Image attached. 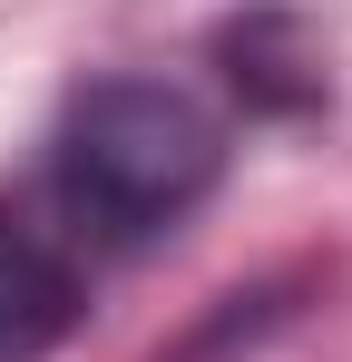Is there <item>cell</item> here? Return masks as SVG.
<instances>
[{"label": "cell", "mask_w": 352, "mask_h": 362, "mask_svg": "<svg viewBox=\"0 0 352 362\" xmlns=\"http://www.w3.org/2000/svg\"><path fill=\"white\" fill-rule=\"evenodd\" d=\"M225 177V118L176 78H88L49 137L59 206L108 245H147Z\"/></svg>", "instance_id": "obj_1"}, {"label": "cell", "mask_w": 352, "mask_h": 362, "mask_svg": "<svg viewBox=\"0 0 352 362\" xmlns=\"http://www.w3.org/2000/svg\"><path fill=\"white\" fill-rule=\"evenodd\" d=\"M78 313H88V284L69 245L0 206V362H49L78 333Z\"/></svg>", "instance_id": "obj_2"}]
</instances>
